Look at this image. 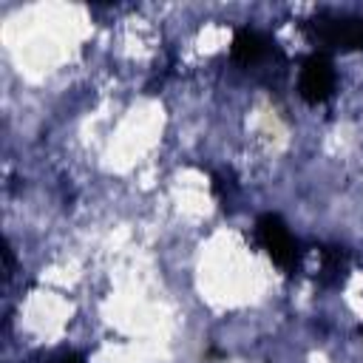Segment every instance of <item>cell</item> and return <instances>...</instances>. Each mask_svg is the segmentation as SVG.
Returning <instances> with one entry per match:
<instances>
[{"label":"cell","mask_w":363,"mask_h":363,"mask_svg":"<svg viewBox=\"0 0 363 363\" xmlns=\"http://www.w3.org/2000/svg\"><path fill=\"white\" fill-rule=\"evenodd\" d=\"M346 272H349V252L343 247L320 250V275H318V281L323 286H340Z\"/></svg>","instance_id":"obj_5"},{"label":"cell","mask_w":363,"mask_h":363,"mask_svg":"<svg viewBox=\"0 0 363 363\" xmlns=\"http://www.w3.org/2000/svg\"><path fill=\"white\" fill-rule=\"evenodd\" d=\"M360 332H363V326H360Z\"/></svg>","instance_id":"obj_7"},{"label":"cell","mask_w":363,"mask_h":363,"mask_svg":"<svg viewBox=\"0 0 363 363\" xmlns=\"http://www.w3.org/2000/svg\"><path fill=\"white\" fill-rule=\"evenodd\" d=\"M255 233H258L261 247L269 252V258H272L281 269H286V272L298 269L301 247H298V241L292 238L286 221H284L278 213H264V216L258 218V224H255Z\"/></svg>","instance_id":"obj_2"},{"label":"cell","mask_w":363,"mask_h":363,"mask_svg":"<svg viewBox=\"0 0 363 363\" xmlns=\"http://www.w3.org/2000/svg\"><path fill=\"white\" fill-rule=\"evenodd\" d=\"M51 363H85V360H82V354H74V352H65V354H60V357H54Z\"/></svg>","instance_id":"obj_6"},{"label":"cell","mask_w":363,"mask_h":363,"mask_svg":"<svg viewBox=\"0 0 363 363\" xmlns=\"http://www.w3.org/2000/svg\"><path fill=\"white\" fill-rule=\"evenodd\" d=\"M298 91L309 105H320L335 94V68L323 51H315L312 57L303 60Z\"/></svg>","instance_id":"obj_3"},{"label":"cell","mask_w":363,"mask_h":363,"mask_svg":"<svg viewBox=\"0 0 363 363\" xmlns=\"http://www.w3.org/2000/svg\"><path fill=\"white\" fill-rule=\"evenodd\" d=\"M303 34L326 51H363V20L360 17L318 14L303 23Z\"/></svg>","instance_id":"obj_1"},{"label":"cell","mask_w":363,"mask_h":363,"mask_svg":"<svg viewBox=\"0 0 363 363\" xmlns=\"http://www.w3.org/2000/svg\"><path fill=\"white\" fill-rule=\"evenodd\" d=\"M269 51V40L255 28H238L233 37V60L241 65H255Z\"/></svg>","instance_id":"obj_4"}]
</instances>
